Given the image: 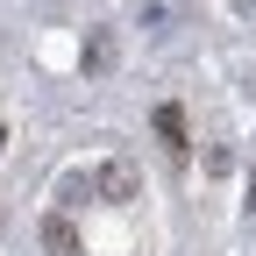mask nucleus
Returning a JSON list of instances; mask_svg holds the SVG:
<instances>
[{
    "label": "nucleus",
    "mask_w": 256,
    "mask_h": 256,
    "mask_svg": "<svg viewBox=\"0 0 256 256\" xmlns=\"http://www.w3.org/2000/svg\"><path fill=\"white\" fill-rule=\"evenodd\" d=\"M92 192H100L107 206H128L142 192V178H136V164H100V178H92Z\"/></svg>",
    "instance_id": "obj_1"
},
{
    "label": "nucleus",
    "mask_w": 256,
    "mask_h": 256,
    "mask_svg": "<svg viewBox=\"0 0 256 256\" xmlns=\"http://www.w3.org/2000/svg\"><path fill=\"white\" fill-rule=\"evenodd\" d=\"M43 249H50V256H78V228H72L64 214H50V220H43Z\"/></svg>",
    "instance_id": "obj_2"
},
{
    "label": "nucleus",
    "mask_w": 256,
    "mask_h": 256,
    "mask_svg": "<svg viewBox=\"0 0 256 256\" xmlns=\"http://www.w3.org/2000/svg\"><path fill=\"white\" fill-rule=\"evenodd\" d=\"M86 72H114V36H107V28L86 36Z\"/></svg>",
    "instance_id": "obj_3"
},
{
    "label": "nucleus",
    "mask_w": 256,
    "mask_h": 256,
    "mask_svg": "<svg viewBox=\"0 0 256 256\" xmlns=\"http://www.w3.org/2000/svg\"><path fill=\"white\" fill-rule=\"evenodd\" d=\"M136 22L156 36V28H171V8H164V0H142V8H136Z\"/></svg>",
    "instance_id": "obj_4"
},
{
    "label": "nucleus",
    "mask_w": 256,
    "mask_h": 256,
    "mask_svg": "<svg viewBox=\"0 0 256 256\" xmlns=\"http://www.w3.org/2000/svg\"><path fill=\"white\" fill-rule=\"evenodd\" d=\"M156 136H164V142H185V114L178 107H156Z\"/></svg>",
    "instance_id": "obj_5"
},
{
    "label": "nucleus",
    "mask_w": 256,
    "mask_h": 256,
    "mask_svg": "<svg viewBox=\"0 0 256 256\" xmlns=\"http://www.w3.org/2000/svg\"><path fill=\"white\" fill-rule=\"evenodd\" d=\"M235 8H242V14H256V0H235Z\"/></svg>",
    "instance_id": "obj_6"
}]
</instances>
